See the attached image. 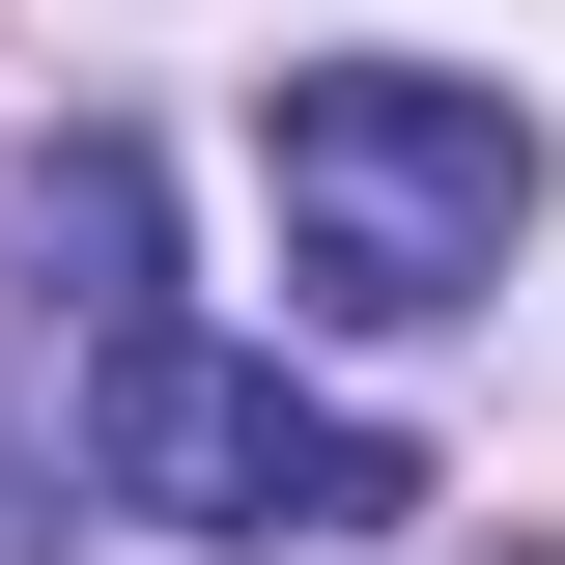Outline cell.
Segmentation results:
<instances>
[{"label":"cell","instance_id":"1","mask_svg":"<svg viewBox=\"0 0 565 565\" xmlns=\"http://www.w3.org/2000/svg\"><path fill=\"white\" fill-rule=\"evenodd\" d=\"M57 255H85V452H114V509H170V537H396V509H424L396 424L282 396L255 340L170 311V255H141V141L57 170Z\"/></svg>","mask_w":565,"mask_h":565},{"label":"cell","instance_id":"2","mask_svg":"<svg viewBox=\"0 0 565 565\" xmlns=\"http://www.w3.org/2000/svg\"><path fill=\"white\" fill-rule=\"evenodd\" d=\"M255 199H282V311H340V340H424V311H481L537 255V114L452 57H311L255 114Z\"/></svg>","mask_w":565,"mask_h":565}]
</instances>
